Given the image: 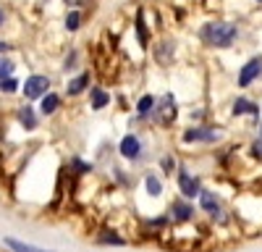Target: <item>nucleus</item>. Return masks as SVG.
Returning <instances> with one entry per match:
<instances>
[{"label":"nucleus","instance_id":"obj_1","mask_svg":"<svg viewBox=\"0 0 262 252\" xmlns=\"http://www.w3.org/2000/svg\"><path fill=\"white\" fill-rule=\"evenodd\" d=\"M116 150H118V158H121L128 168H131V165H144V160H147V142H144V137H142L137 129L126 132V134L118 139Z\"/></svg>","mask_w":262,"mask_h":252},{"label":"nucleus","instance_id":"obj_2","mask_svg":"<svg viewBox=\"0 0 262 252\" xmlns=\"http://www.w3.org/2000/svg\"><path fill=\"white\" fill-rule=\"evenodd\" d=\"M200 37L210 48H231L238 37V29L231 21H210L200 29Z\"/></svg>","mask_w":262,"mask_h":252},{"label":"nucleus","instance_id":"obj_3","mask_svg":"<svg viewBox=\"0 0 262 252\" xmlns=\"http://www.w3.org/2000/svg\"><path fill=\"white\" fill-rule=\"evenodd\" d=\"M179 121V100L173 92H165L158 97V105L152 111L149 126H158V129H173V123Z\"/></svg>","mask_w":262,"mask_h":252},{"label":"nucleus","instance_id":"obj_4","mask_svg":"<svg viewBox=\"0 0 262 252\" xmlns=\"http://www.w3.org/2000/svg\"><path fill=\"white\" fill-rule=\"evenodd\" d=\"M137 200H160L165 195V179L158 174V171H152V168H144L142 176L137 179Z\"/></svg>","mask_w":262,"mask_h":252},{"label":"nucleus","instance_id":"obj_5","mask_svg":"<svg viewBox=\"0 0 262 252\" xmlns=\"http://www.w3.org/2000/svg\"><path fill=\"white\" fill-rule=\"evenodd\" d=\"M176 189H179V197H184L189 202H194L202 192V179L194 176L189 171V165L181 163V160H179V168H176Z\"/></svg>","mask_w":262,"mask_h":252},{"label":"nucleus","instance_id":"obj_6","mask_svg":"<svg viewBox=\"0 0 262 252\" xmlns=\"http://www.w3.org/2000/svg\"><path fill=\"white\" fill-rule=\"evenodd\" d=\"M53 87V79L48 74H29L24 81H21V97L24 102H37L39 97H45Z\"/></svg>","mask_w":262,"mask_h":252},{"label":"nucleus","instance_id":"obj_7","mask_svg":"<svg viewBox=\"0 0 262 252\" xmlns=\"http://www.w3.org/2000/svg\"><path fill=\"white\" fill-rule=\"evenodd\" d=\"M221 139V129L207 123H194L181 132V144H215Z\"/></svg>","mask_w":262,"mask_h":252},{"label":"nucleus","instance_id":"obj_8","mask_svg":"<svg viewBox=\"0 0 262 252\" xmlns=\"http://www.w3.org/2000/svg\"><path fill=\"white\" fill-rule=\"evenodd\" d=\"M163 213L168 216L170 226H189L194 221V216H196V207H194V202H189L184 197H173Z\"/></svg>","mask_w":262,"mask_h":252},{"label":"nucleus","instance_id":"obj_9","mask_svg":"<svg viewBox=\"0 0 262 252\" xmlns=\"http://www.w3.org/2000/svg\"><path fill=\"white\" fill-rule=\"evenodd\" d=\"M13 123H16V129L21 137H27V134H34L39 129V113L32 102H21L18 108L13 111Z\"/></svg>","mask_w":262,"mask_h":252},{"label":"nucleus","instance_id":"obj_10","mask_svg":"<svg viewBox=\"0 0 262 252\" xmlns=\"http://www.w3.org/2000/svg\"><path fill=\"white\" fill-rule=\"evenodd\" d=\"M158 105V97L152 92H144L134 100V118H131V126H149V118H152V111Z\"/></svg>","mask_w":262,"mask_h":252},{"label":"nucleus","instance_id":"obj_11","mask_svg":"<svg viewBox=\"0 0 262 252\" xmlns=\"http://www.w3.org/2000/svg\"><path fill=\"white\" fill-rule=\"evenodd\" d=\"M97 247H126L128 244V237L118 228H111V226H97V234L92 237Z\"/></svg>","mask_w":262,"mask_h":252},{"label":"nucleus","instance_id":"obj_12","mask_svg":"<svg viewBox=\"0 0 262 252\" xmlns=\"http://www.w3.org/2000/svg\"><path fill=\"white\" fill-rule=\"evenodd\" d=\"M86 95H90V111H95V113H100V111H105V108H111V105H113L111 90L100 87V84H92V87L86 90Z\"/></svg>","mask_w":262,"mask_h":252},{"label":"nucleus","instance_id":"obj_13","mask_svg":"<svg viewBox=\"0 0 262 252\" xmlns=\"http://www.w3.org/2000/svg\"><path fill=\"white\" fill-rule=\"evenodd\" d=\"M92 87V71H79L66 81V97H81L86 90Z\"/></svg>","mask_w":262,"mask_h":252},{"label":"nucleus","instance_id":"obj_14","mask_svg":"<svg viewBox=\"0 0 262 252\" xmlns=\"http://www.w3.org/2000/svg\"><path fill=\"white\" fill-rule=\"evenodd\" d=\"M259 76H262V58H252L242 66V71L236 76V84L238 87H252L254 79H259Z\"/></svg>","mask_w":262,"mask_h":252},{"label":"nucleus","instance_id":"obj_15","mask_svg":"<svg viewBox=\"0 0 262 252\" xmlns=\"http://www.w3.org/2000/svg\"><path fill=\"white\" fill-rule=\"evenodd\" d=\"M60 108H63V95H58V92H53V90H50L45 97L37 100V113H39V118H50V116H55Z\"/></svg>","mask_w":262,"mask_h":252},{"label":"nucleus","instance_id":"obj_16","mask_svg":"<svg viewBox=\"0 0 262 252\" xmlns=\"http://www.w3.org/2000/svg\"><path fill=\"white\" fill-rule=\"evenodd\" d=\"M63 165H66V171H69L71 176H76V179H86L90 174H95V163L81 158V155H71L69 160H63Z\"/></svg>","mask_w":262,"mask_h":252},{"label":"nucleus","instance_id":"obj_17","mask_svg":"<svg viewBox=\"0 0 262 252\" xmlns=\"http://www.w3.org/2000/svg\"><path fill=\"white\" fill-rule=\"evenodd\" d=\"M196 200H200V210H202V213H207L210 218H215L217 213H223L221 197H217L212 189H205V186H202V192H200V197H196Z\"/></svg>","mask_w":262,"mask_h":252},{"label":"nucleus","instance_id":"obj_18","mask_svg":"<svg viewBox=\"0 0 262 252\" xmlns=\"http://www.w3.org/2000/svg\"><path fill=\"white\" fill-rule=\"evenodd\" d=\"M0 244H3L8 252H53L48 247H39V244H32V242H24V239H18V237H11L6 234L3 239H0Z\"/></svg>","mask_w":262,"mask_h":252},{"label":"nucleus","instance_id":"obj_19","mask_svg":"<svg viewBox=\"0 0 262 252\" xmlns=\"http://www.w3.org/2000/svg\"><path fill=\"white\" fill-rule=\"evenodd\" d=\"M152 55H155V60L160 63V66H170L173 55H176V42H173V39L155 42V45H152Z\"/></svg>","mask_w":262,"mask_h":252},{"label":"nucleus","instance_id":"obj_20","mask_svg":"<svg viewBox=\"0 0 262 252\" xmlns=\"http://www.w3.org/2000/svg\"><path fill=\"white\" fill-rule=\"evenodd\" d=\"M231 113L238 118V116H259V108H257V102H252V100H247V97H236L233 100V105H231Z\"/></svg>","mask_w":262,"mask_h":252},{"label":"nucleus","instance_id":"obj_21","mask_svg":"<svg viewBox=\"0 0 262 252\" xmlns=\"http://www.w3.org/2000/svg\"><path fill=\"white\" fill-rule=\"evenodd\" d=\"M158 165H160V176L163 179H170L173 174H176V168H179V158L173 155V153H163L158 158Z\"/></svg>","mask_w":262,"mask_h":252},{"label":"nucleus","instance_id":"obj_22","mask_svg":"<svg viewBox=\"0 0 262 252\" xmlns=\"http://www.w3.org/2000/svg\"><path fill=\"white\" fill-rule=\"evenodd\" d=\"M134 29H137L139 48L147 50V48H149V29H147V24H144V13H142V11H137V16H134Z\"/></svg>","mask_w":262,"mask_h":252},{"label":"nucleus","instance_id":"obj_23","mask_svg":"<svg viewBox=\"0 0 262 252\" xmlns=\"http://www.w3.org/2000/svg\"><path fill=\"white\" fill-rule=\"evenodd\" d=\"M81 21H84V16H81V11H76V8H71L69 13H66V21H63V27L69 29V32H79L81 29Z\"/></svg>","mask_w":262,"mask_h":252},{"label":"nucleus","instance_id":"obj_24","mask_svg":"<svg viewBox=\"0 0 262 252\" xmlns=\"http://www.w3.org/2000/svg\"><path fill=\"white\" fill-rule=\"evenodd\" d=\"M0 92H3V95H16V92H21V81H18L16 76L0 79Z\"/></svg>","mask_w":262,"mask_h":252},{"label":"nucleus","instance_id":"obj_25","mask_svg":"<svg viewBox=\"0 0 262 252\" xmlns=\"http://www.w3.org/2000/svg\"><path fill=\"white\" fill-rule=\"evenodd\" d=\"M13 71H16V63H13L8 55H0V79L13 76Z\"/></svg>","mask_w":262,"mask_h":252},{"label":"nucleus","instance_id":"obj_26","mask_svg":"<svg viewBox=\"0 0 262 252\" xmlns=\"http://www.w3.org/2000/svg\"><path fill=\"white\" fill-rule=\"evenodd\" d=\"M76 63H79V53L71 50L69 55H66V60H63V71H74V69H76Z\"/></svg>","mask_w":262,"mask_h":252},{"label":"nucleus","instance_id":"obj_27","mask_svg":"<svg viewBox=\"0 0 262 252\" xmlns=\"http://www.w3.org/2000/svg\"><path fill=\"white\" fill-rule=\"evenodd\" d=\"M63 3L69 8H79V6H84V0H63Z\"/></svg>","mask_w":262,"mask_h":252},{"label":"nucleus","instance_id":"obj_28","mask_svg":"<svg viewBox=\"0 0 262 252\" xmlns=\"http://www.w3.org/2000/svg\"><path fill=\"white\" fill-rule=\"evenodd\" d=\"M8 50H11V45H8V42H6V39H0V55H6Z\"/></svg>","mask_w":262,"mask_h":252},{"label":"nucleus","instance_id":"obj_29","mask_svg":"<svg viewBox=\"0 0 262 252\" xmlns=\"http://www.w3.org/2000/svg\"><path fill=\"white\" fill-rule=\"evenodd\" d=\"M6 24V11H3V6H0V27Z\"/></svg>","mask_w":262,"mask_h":252},{"label":"nucleus","instance_id":"obj_30","mask_svg":"<svg viewBox=\"0 0 262 252\" xmlns=\"http://www.w3.org/2000/svg\"><path fill=\"white\" fill-rule=\"evenodd\" d=\"M259 139H262V126H259Z\"/></svg>","mask_w":262,"mask_h":252}]
</instances>
